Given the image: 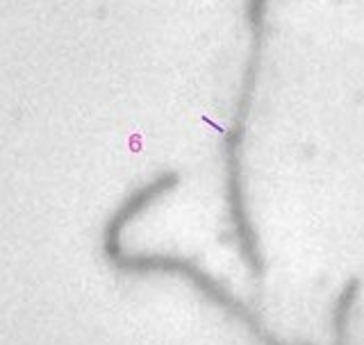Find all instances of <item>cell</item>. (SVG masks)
I'll return each mask as SVG.
<instances>
[{
  "label": "cell",
  "mask_w": 364,
  "mask_h": 345,
  "mask_svg": "<svg viewBox=\"0 0 364 345\" xmlns=\"http://www.w3.org/2000/svg\"><path fill=\"white\" fill-rule=\"evenodd\" d=\"M271 0H246L244 21L249 28V50L239 75V89L235 105H232L230 125L221 141V166H223V200H226L228 221L235 234L239 255L246 268L253 275L265 273V257H262L260 237L255 230L249 195H246V170H244V150L249 137V123L258 98V86L262 75V57H265V41L269 30Z\"/></svg>",
  "instance_id": "2"
},
{
  "label": "cell",
  "mask_w": 364,
  "mask_h": 345,
  "mask_svg": "<svg viewBox=\"0 0 364 345\" xmlns=\"http://www.w3.org/2000/svg\"><path fill=\"white\" fill-rule=\"evenodd\" d=\"M180 184V172L164 170L155 175L151 182L139 186L123 200V205L114 211L110 223L105 227V255L119 270L135 273V275H175L187 279L196 291L205 297L207 302L214 304L239 320L262 345H289L274 336L260 320V316L251 307L239 300V297L223 286L214 275H210L205 268H200L196 262L182 257V255H166V253H126L123 250V232L135 221L139 214H144L153 202L162 200L164 195L178 189ZM307 345V343H300Z\"/></svg>",
  "instance_id": "1"
}]
</instances>
